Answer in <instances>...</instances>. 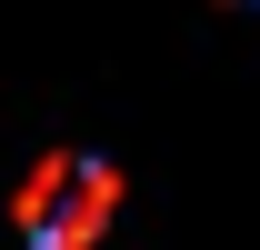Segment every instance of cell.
Returning a JSON list of instances; mask_svg holds the SVG:
<instances>
[{
  "instance_id": "3",
  "label": "cell",
  "mask_w": 260,
  "mask_h": 250,
  "mask_svg": "<svg viewBox=\"0 0 260 250\" xmlns=\"http://www.w3.org/2000/svg\"><path fill=\"white\" fill-rule=\"evenodd\" d=\"M220 10H240V0H220Z\"/></svg>"
},
{
  "instance_id": "2",
  "label": "cell",
  "mask_w": 260,
  "mask_h": 250,
  "mask_svg": "<svg viewBox=\"0 0 260 250\" xmlns=\"http://www.w3.org/2000/svg\"><path fill=\"white\" fill-rule=\"evenodd\" d=\"M120 210H130V170L90 150V170H80V190H70V210L50 220V240H40V250H100Z\"/></svg>"
},
{
  "instance_id": "1",
  "label": "cell",
  "mask_w": 260,
  "mask_h": 250,
  "mask_svg": "<svg viewBox=\"0 0 260 250\" xmlns=\"http://www.w3.org/2000/svg\"><path fill=\"white\" fill-rule=\"evenodd\" d=\"M80 170H90V150H80V140H50V150L30 160V170H20V180H10V200H0V210H10V230H20V240H50V220L70 210V190H80Z\"/></svg>"
}]
</instances>
